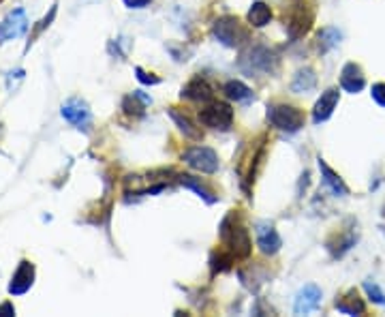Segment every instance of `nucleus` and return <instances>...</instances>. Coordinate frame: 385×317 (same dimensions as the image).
I'll use <instances>...</instances> for the list:
<instances>
[{"label": "nucleus", "instance_id": "14", "mask_svg": "<svg viewBox=\"0 0 385 317\" xmlns=\"http://www.w3.org/2000/svg\"><path fill=\"white\" fill-rule=\"evenodd\" d=\"M62 118L64 120H69L71 125H75V127H88V123H90V109H88V105L84 103V101H79V99H71V101H66L64 105H62Z\"/></svg>", "mask_w": 385, "mask_h": 317}, {"label": "nucleus", "instance_id": "29", "mask_svg": "<svg viewBox=\"0 0 385 317\" xmlns=\"http://www.w3.org/2000/svg\"><path fill=\"white\" fill-rule=\"evenodd\" d=\"M370 95H373V99H375L381 107H385V84H383V82H379V84H375V86L370 88Z\"/></svg>", "mask_w": 385, "mask_h": 317}, {"label": "nucleus", "instance_id": "26", "mask_svg": "<svg viewBox=\"0 0 385 317\" xmlns=\"http://www.w3.org/2000/svg\"><path fill=\"white\" fill-rule=\"evenodd\" d=\"M234 260H236V257H234L229 251H214V253H212V260H210V264H212V275L229 270L232 264H234Z\"/></svg>", "mask_w": 385, "mask_h": 317}, {"label": "nucleus", "instance_id": "25", "mask_svg": "<svg viewBox=\"0 0 385 317\" xmlns=\"http://www.w3.org/2000/svg\"><path fill=\"white\" fill-rule=\"evenodd\" d=\"M341 30L336 28H323L319 33V37H317V48H319L321 54H328L330 50H334L338 43H341Z\"/></svg>", "mask_w": 385, "mask_h": 317}, {"label": "nucleus", "instance_id": "10", "mask_svg": "<svg viewBox=\"0 0 385 317\" xmlns=\"http://www.w3.org/2000/svg\"><path fill=\"white\" fill-rule=\"evenodd\" d=\"M321 305V289L317 285H304L298 296H296V302H293V313L296 315H308L312 311H317Z\"/></svg>", "mask_w": 385, "mask_h": 317}, {"label": "nucleus", "instance_id": "4", "mask_svg": "<svg viewBox=\"0 0 385 317\" xmlns=\"http://www.w3.org/2000/svg\"><path fill=\"white\" fill-rule=\"evenodd\" d=\"M240 69L246 73H274L279 69V58L265 45H253L240 56Z\"/></svg>", "mask_w": 385, "mask_h": 317}, {"label": "nucleus", "instance_id": "13", "mask_svg": "<svg viewBox=\"0 0 385 317\" xmlns=\"http://www.w3.org/2000/svg\"><path fill=\"white\" fill-rule=\"evenodd\" d=\"M364 86H366V78H364V71H361V66L355 62H347L341 71V88L355 95V93H361Z\"/></svg>", "mask_w": 385, "mask_h": 317}, {"label": "nucleus", "instance_id": "24", "mask_svg": "<svg viewBox=\"0 0 385 317\" xmlns=\"http://www.w3.org/2000/svg\"><path fill=\"white\" fill-rule=\"evenodd\" d=\"M150 103V99L142 93H133L122 101V109L129 116H144V107Z\"/></svg>", "mask_w": 385, "mask_h": 317}, {"label": "nucleus", "instance_id": "23", "mask_svg": "<svg viewBox=\"0 0 385 317\" xmlns=\"http://www.w3.org/2000/svg\"><path fill=\"white\" fill-rule=\"evenodd\" d=\"M314 86H317V75L312 69H300L298 75L291 82L293 93H308V90H312Z\"/></svg>", "mask_w": 385, "mask_h": 317}, {"label": "nucleus", "instance_id": "27", "mask_svg": "<svg viewBox=\"0 0 385 317\" xmlns=\"http://www.w3.org/2000/svg\"><path fill=\"white\" fill-rule=\"evenodd\" d=\"M364 289H366V293H368V298L375 302V305H381V307H385V293L381 291V287L377 285V283H370V281H366L364 283Z\"/></svg>", "mask_w": 385, "mask_h": 317}, {"label": "nucleus", "instance_id": "15", "mask_svg": "<svg viewBox=\"0 0 385 317\" xmlns=\"http://www.w3.org/2000/svg\"><path fill=\"white\" fill-rule=\"evenodd\" d=\"M180 97L182 99H189V101H201V103H210L214 99V90L212 86L206 82V80H201V78H195L191 80L185 88H182V93H180Z\"/></svg>", "mask_w": 385, "mask_h": 317}, {"label": "nucleus", "instance_id": "17", "mask_svg": "<svg viewBox=\"0 0 385 317\" xmlns=\"http://www.w3.org/2000/svg\"><path fill=\"white\" fill-rule=\"evenodd\" d=\"M319 170H321V178H323V183L330 187V191L334 193V195H341V197H345V195H349V187L345 185V180L338 176L323 158L319 156Z\"/></svg>", "mask_w": 385, "mask_h": 317}, {"label": "nucleus", "instance_id": "31", "mask_svg": "<svg viewBox=\"0 0 385 317\" xmlns=\"http://www.w3.org/2000/svg\"><path fill=\"white\" fill-rule=\"evenodd\" d=\"M122 3H124L129 9H144L146 5L152 3V0H122Z\"/></svg>", "mask_w": 385, "mask_h": 317}, {"label": "nucleus", "instance_id": "18", "mask_svg": "<svg viewBox=\"0 0 385 317\" xmlns=\"http://www.w3.org/2000/svg\"><path fill=\"white\" fill-rule=\"evenodd\" d=\"M355 240H357V236H355L351 230L347 232V236H345V234H336L334 238L328 240V251L332 253L334 260H338V257H343L347 251H351L353 244H355Z\"/></svg>", "mask_w": 385, "mask_h": 317}, {"label": "nucleus", "instance_id": "20", "mask_svg": "<svg viewBox=\"0 0 385 317\" xmlns=\"http://www.w3.org/2000/svg\"><path fill=\"white\" fill-rule=\"evenodd\" d=\"M223 93H225V97L236 101V103H246V101L253 99V90L248 88L246 84H242L240 80H232V82L225 84Z\"/></svg>", "mask_w": 385, "mask_h": 317}, {"label": "nucleus", "instance_id": "22", "mask_svg": "<svg viewBox=\"0 0 385 317\" xmlns=\"http://www.w3.org/2000/svg\"><path fill=\"white\" fill-rule=\"evenodd\" d=\"M248 24L255 26V28H263L270 24L272 19V9L265 3H253V7L248 9Z\"/></svg>", "mask_w": 385, "mask_h": 317}, {"label": "nucleus", "instance_id": "32", "mask_svg": "<svg viewBox=\"0 0 385 317\" xmlns=\"http://www.w3.org/2000/svg\"><path fill=\"white\" fill-rule=\"evenodd\" d=\"M0 315H15V309L11 302H5V305H0Z\"/></svg>", "mask_w": 385, "mask_h": 317}, {"label": "nucleus", "instance_id": "16", "mask_svg": "<svg viewBox=\"0 0 385 317\" xmlns=\"http://www.w3.org/2000/svg\"><path fill=\"white\" fill-rule=\"evenodd\" d=\"M336 309L345 313V315H364L366 313V305L359 298L357 289H349L345 296H341L336 300Z\"/></svg>", "mask_w": 385, "mask_h": 317}, {"label": "nucleus", "instance_id": "30", "mask_svg": "<svg viewBox=\"0 0 385 317\" xmlns=\"http://www.w3.org/2000/svg\"><path fill=\"white\" fill-rule=\"evenodd\" d=\"M54 17H56V5L50 9V15H48V17H43V19H41V24H39V28H37V33H35V35H39L43 28H48V26H50V21H52Z\"/></svg>", "mask_w": 385, "mask_h": 317}, {"label": "nucleus", "instance_id": "1", "mask_svg": "<svg viewBox=\"0 0 385 317\" xmlns=\"http://www.w3.org/2000/svg\"><path fill=\"white\" fill-rule=\"evenodd\" d=\"M218 236L236 260H246L248 255H251V251H253L251 236H248V230L244 228V223L236 210H232L220 221Z\"/></svg>", "mask_w": 385, "mask_h": 317}, {"label": "nucleus", "instance_id": "8", "mask_svg": "<svg viewBox=\"0 0 385 317\" xmlns=\"http://www.w3.org/2000/svg\"><path fill=\"white\" fill-rule=\"evenodd\" d=\"M255 236H257V246L263 255H276L281 251L283 240L272 223H267V221L255 223Z\"/></svg>", "mask_w": 385, "mask_h": 317}, {"label": "nucleus", "instance_id": "6", "mask_svg": "<svg viewBox=\"0 0 385 317\" xmlns=\"http://www.w3.org/2000/svg\"><path fill=\"white\" fill-rule=\"evenodd\" d=\"M182 161L201 174H216L218 172V154L208 146H193L182 154Z\"/></svg>", "mask_w": 385, "mask_h": 317}, {"label": "nucleus", "instance_id": "28", "mask_svg": "<svg viewBox=\"0 0 385 317\" xmlns=\"http://www.w3.org/2000/svg\"><path fill=\"white\" fill-rule=\"evenodd\" d=\"M135 73H138V80L146 86H156V84H161V78H156L154 73H148L144 71L142 66H135Z\"/></svg>", "mask_w": 385, "mask_h": 317}, {"label": "nucleus", "instance_id": "11", "mask_svg": "<svg viewBox=\"0 0 385 317\" xmlns=\"http://www.w3.org/2000/svg\"><path fill=\"white\" fill-rule=\"evenodd\" d=\"M338 99H341L338 88H328L326 93H321L319 101H317L314 107H312V123L321 125V123L330 120V116L334 114V109L338 105Z\"/></svg>", "mask_w": 385, "mask_h": 317}, {"label": "nucleus", "instance_id": "19", "mask_svg": "<svg viewBox=\"0 0 385 317\" xmlns=\"http://www.w3.org/2000/svg\"><path fill=\"white\" fill-rule=\"evenodd\" d=\"M169 116H171V120L178 125V129L182 131L189 140H195V142L201 140V129L193 125V120L185 114V111H178L176 107H169Z\"/></svg>", "mask_w": 385, "mask_h": 317}, {"label": "nucleus", "instance_id": "7", "mask_svg": "<svg viewBox=\"0 0 385 317\" xmlns=\"http://www.w3.org/2000/svg\"><path fill=\"white\" fill-rule=\"evenodd\" d=\"M199 123L206 125L210 129H218V131H227L234 123V109L227 103H210L208 107H203L199 111Z\"/></svg>", "mask_w": 385, "mask_h": 317}, {"label": "nucleus", "instance_id": "5", "mask_svg": "<svg viewBox=\"0 0 385 317\" xmlns=\"http://www.w3.org/2000/svg\"><path fill=\"white\" fill-rule=\"evenodd\" d=\"M212 35L216 41L225 45V48H240L244 41H248V30L240 24L238 17H232V15L218 17L212 26Z\"/></svg>", "mask_w": 385, "mask_h": 317}, {"label": "nucleus", "instance_id": "2", "mask_svg": "<svg viewBox=\"0 0 385 317\" xmlns=\"http://www.w3.org/2000/svg\"><path fill=\"white\" fill-rule=\"evenodd\" d=\"M314 19V11L308 0H287L285 5V26L291 41L308 35Z\"/></svg>", "mask_w": 385, "mask_h": 317}, {"label": "nucleus", "instance_id": "9", "mask_svg": "<svg viewBox=\"0 0 385 317\" xmlns=\"http://www.w3.org/2000/svg\"><path fill=\"white\" fill-rule=\"evenodd\" d=\"M26 30H28V19H26L24 9H15L0 21V43L19 39Z\"/></svg>", "mask_w": 385, "mask_h": 317}, {"label": "nucleus", "instance_id": "12", "mask_svg": "<svg viewBox=\"0 0 385 317\" xmlns=\"http://www.w3.org/2000/svg\"><path fill=\"white\" fill-rule=\"evenodd\" d=\"M32 283H35V266L24 260L15 270V275L9 283V293H13V296H21V293H26L32 287Z\"/></svg>", "mask_w": 385, "mask_h": 317}, {"label": "nucleus", "instance_id": "21", "mask_svg": "<svg viewBox=\"0 0 385 317\" xmlns=\"http://www.w3.org/2000/svg\"><path fill=\"white\" fill-rule=\"evenodd\" d=\"M178 180H180V185L187 187V189H191V191H195L201 199H206L208 203H214V201H216V195H214L206 185H201L199 178L189 176V174H182V176H178Z\"/></svg>", "mask_w": 385, "mask_h": 317}, {"label": "nucleus", "instance_id": "3", "mask_svg": "<svg viewBox=\"0 0 385 317\" xmlns=\"http://www.w3.org/2000/svg\"><path fill=\"white\" fill-rule=\"evenodd\" d=\"M267 123L285 133H298L304 127V114L293 105L287 103H272L267 105Z\"/></svg>", "mask_w": 385, "mask_h": 317}]
</instances>
